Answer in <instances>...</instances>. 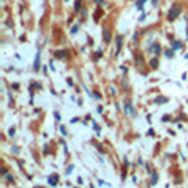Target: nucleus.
Returning a JSON list of instances; mask_svg holds the SVG:
<instances>
[{"label":"nucleus","instance_id":"1","mask_svg":"<svg viewBox=\"0 0 188 188\" xmlns=\"http://www.w3.org/2000/svg\"><path fill=\"white\" fill-rule=\"evenodd\" d=\"M180 10H182V5H178V3H175V5L170 8V12H168V20H175L177 17L180 15Z\"/></svg>","mask_w":188,"mask_h":188},{"label":"nucleus","instance_id":"2","mask_svg":"<svg viewBox=\"0 0 188 188\" xmlns=\"http://www.w3.org/2000/svg\"><path fill=\"white\" fill-rule=\"evenodd\" d=\"M109 36H111V31L109 30H104V41H109L111 40Z\"/></svg>","mask_w":188,"mask_h":188},{"label":"nucleus","instance_id":"3","mask_svg":"<svg viewBox=\"0 0 188 188\" xmlns=\"http://www.w3.org/2000/svg\"><path fill=\"white\" fill-rule=\"evenodd\" d=\"M150 50H152V53H160V46H158V45H154Z\"/></svg>","mask_w":188,"mask_h":188},{"label":"nucleus","instance_id":"4","mask_svg":"<svg viewBox=\"0 0 188 188\" xmlns=\"http://www.w3.org/2000/svg\"><path fill=\"white\" fill-rule=\"evenodd\" d=\"M186 33H188V30H186Z\"/></svg>","mask_w":188,"mask_h":188}]
</instances>
